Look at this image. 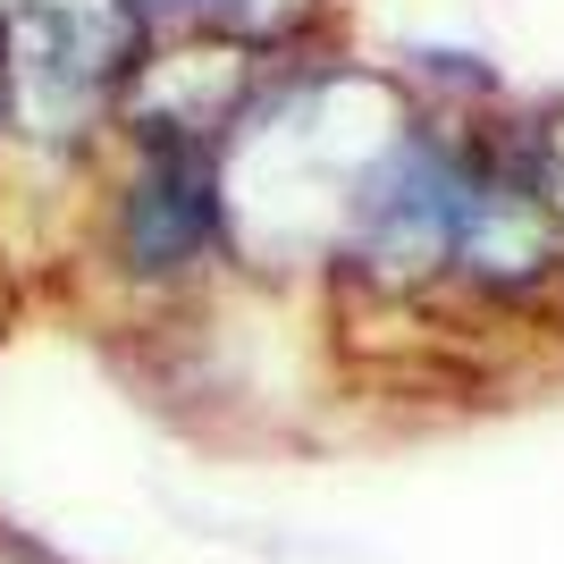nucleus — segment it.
Listing matches in <instances>:
<instances>
[{
	"label": "nucleus",
	"mask_w": 564,
	"mask_h": 564,
	"mask_svg": "<svg viewBox=\"0 0 564 564\" xmlns=\"http://www.w3.org/2000/svg\"><path fill=\"white\" fill-rule=\"evenodd\" d=\"M464 212H471V161L413 135L371 169V186L354 203V261L379 270L388 286L438 279L464 253Z\"/></svg>",
	"instance_id": "nucleus-1"
},
{
	"label": "nucleus",
	"mask_w": 564,
	"mask_h": 564,
	"mask_svg": "<svg viewBox=\"0 0 564 564\" xmlns=\"http://www.w3.org/2000/svg\"><path fill=\"white\" fill-rule=\"evenodd\" d=\"M564 261V203L522 177V169H489L471 161V212H464V253L455 270L489 286H531Z\"/></svg>",
	"instance_id": "nucleus-2"
},
{
	"label": "nucleus",
	"mask_w": 564,
	"mask_h": 564,
	"mask_svg": "<svg viewBox=\"0 0 564 564\" xmlns=\"http://www.w3.org/2000/svg\"><path fill=\"white\" fill-rule=\"evenodd\" d=\"M9 59L25 85L85 101L127 68V9L118 0H25L9 25Z\"/></svg>",
	"instance_id": "nucleus-3"
},
{
	"label": "nucleus",
	"mask_w": 564,
	"mask_h": 564,
	"mask_svg": "<svg viewBox=\"0 0 564 564\" xmlns=\"http://www.w3.org/2000/svg\"><path fill=\"white\" fill-rule=\"evenodd\" d=\"M212 245V169L194 143H152L135 194H127V261L135 270H186Z\"/></svg>",
	"instance_id": "nucleus-4"
}]
</instances>
